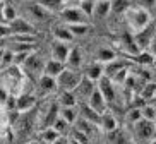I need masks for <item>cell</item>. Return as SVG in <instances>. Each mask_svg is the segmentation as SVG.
Wrapping results in <instances>:
<instances>
[{"instance_id":"6da1fadb","label":"cell","mask_w":156,"mask_h":144,"mask_svg":"<svg viewBox=\"0 0 156 144\" xmlns=\"http://www.w3.org/2000/svg\"><path fill=\"white\" fill-rule=\"evenodd\" d=\"M124 14H125L127 26L130 29V34L142 31L144 28H147L153 23L151 12L147 9H144V7H141V5H129V9L125 10Z\"/></svg>"},{"instance_id":"7a4b0ae2","label":"cell","mask_w":156,"mask_h":144,"mask_svg":"<svg viewBox=\"0 0 156 144\" xmlns=\"http://www.w3.org/2000/svg\"><path fill=\"white\" fill-rule=\"evenodd\" d=\"M81 79H83V74H81V72L65 67V69L60 72V76L55 79V83H57V88H60L62 91H74V89L79 86Z\"/></svg>"},{"instance_id":"3957f363","label":"cell","mask_w":156,"mask_h":144,"mask_svg":"<svg viewBox=\"0 0 156 144\" xmlns=\"http://www.w3.org/2000/svg\"><path fill=\"white\" fill-rule=\"evenodd\" d=\"M153 43H154V24L153 23L142 31L132 34V45L137 53L139 51H147V48L151 47Z\"/></svg>"},{"instance_id":"277c9868","label":"cell","mask_w":156,"mask_h":144,"mask_svg":"<svg viewBox=\"0 0 156 144\" xmlns=\"http://www.w3.org/2000/svg\"><path fill=\"white\" fill-rule=\"evenodd\" d=\"M58 14H60V17H62L65 26H69V24H79V23H87V17L81 12L79 7H64Z\"/></svg>"},{"instance_id":"5b68a950","label":"cell","mask_w":156,"mask_h":144,"mask_svg":"<svg viewBox=\"0 0 156 144\" xmlns=\"http://www.w3.org/2000/svg\"><path fill=\"white\" fill-rule=\"evenodd\" d=\"M134 130H136V137L144 142H149L154 137V122H147L141 118L139 122L134 124Z\"/></svg>"},{"instance_id":"8992f818","label":"cell","mask_w":156,"mask_h":144,"mask_svg":"<svg viewBox=\"0 0 156 144\" xmlns=\"http://www.w3.org/2000/svg\"><path fill=\"white\" fill-rule=\"evenodd\" d=\"M36 107V96L28 91H21V93L16 96V110L17 112H29Z\"/></svg>"},{"instance_id":"52a82bcc","label":"cell","mask_w":156,"mask_h":144,"mask_svg":"<svg viewBox=\"0 0 156 144\" xmlns=\"http://www.w3.org/2000/svg\"><path fill=\"white\" fill-rule=\"evenodd\" d=\"M9 28H10V36L12 34H34V26L29 21L19 17V16L9 23Z\"/></svg>"},{"instance_id":"ba28073f","label":"cell","mask_w":156,"mask_h":144,"mask_svg":"<svg viewBox=\"0 0 156 144\" xmlns=\"http://www.w3.org/2000/svg\"><path fill=\"white\" fill-rule=\"evenodd\" d=\"M86 101H87L86 103L87 107L91 108V110H94L96 113H100V115L106 112V105H108V103L105 101V98L101 96V93L98 91V88H94V91L89 94V98H87Z\"/></svg>"},{"instance_id":"9c48e42d","label":"cell","mask_w":156,"mask_h":144,"mask_svg":"<svg viewBox=\"0 0 156 144\" xmlns=\"http://www.w3.org/2000/svg\"><path fill=\"white\" fill-rule=\"evenodd\" d=\"M43 64H45V62L41 60V57H38L34 51H33L31 55H29L28 58L23 62L24 69L28 70L29 74H36V76H38V74L41 76V72H43Z\"/></svg>"},{"instance_id":"30bf717a","label":"cell","mask_w":156,"mask_h":144,"mask_svg":"<svg viewBox=\"0 0 156 144\" xmlns=\"http://www.w3.org/2000/svg\"><path fill=\"white\" fill-rule=\"evenodd\" d=\"M98 91L101 93V96L105 98V101L106 103H112L115 100V88H113V84H112V81L108 79V77H101L100 81H98Z\"/></svg>"},{"instance_id":"8fae6325","label":"cell","mask_w":156,"mask_h":144,"mask_svg":"<svg viewBox=\"0 0 156 144\" xmlns=\"http://www.w3.org/2000/svg\"><path fill=\"white\" fill-rule=\"evenodd\" d=\"M65 69V64H62V62L58 60H53V58H50V60H46L45 64H43V76H48V77H53V79H57L60 76V72Z\"/></svg>"},{"instance_id":"7c38bea8","label":"cell","mask_w":156,"mask_h":144,"mask_svg":"<svg viewBox=\"0 0 156 144\" xmlns=\"http://www.w3.org/2000/svg\"><path fill=\"white\" fill-rule=\"evenodd\" d=\"M84 77H87L89 81H93V83H98V81L105 76V67H103V64H100V62H91V64L86 67V72H84Z\"/></svg>"},{"instance_id":"4fadbf2b","label":"cell","mask_w":156,"mask_h":144,"mask_svg":"<svg viewBox=\"0 0 156 144\" xmlns=\"http://www.w3.org/2000/svg\"><path fill=\"white\" fill-rule=\"evenodd\" d=\"M70 45L69 43H62V41H55L51 45V58L53 60H58L62 64H65L67 60V55H69Z\"/></svg>"},{"instance_id":"5bb4252c","label":"cell","mask_w":156,"mask_h":144,"mask_svg":"<svg viewBox=\"0 0 156 144\" xmlns=\"http://www.w3.org/2000/svg\"><path fill=\"white\" fill-rule=\"evenodd\" d=\"M83 65V51L79 50L77 47H72L69 50L67 60H65V67L72 70H79V67Z\"/></svg>"},{"instance_id":"9a60e30c","label":"cell","mask_w":156,"mask_h":144,"mask_svg":"<svg viewBox=\"0 0 156 144\" xmlns=\"http://www.w3.org/2000/svg\"><path fill=\"white\" fill-rule=\"evenodd\" d=\"M94 88H96V86H94V83L83 76V79H81L79 86L74 89V94H76V98H77V100H79V98H84V100H87V98H89V94L94 91Z\"/></svg>"},{"instance_id":"2e32d148","label":"cell","mask_w":156,"mask_h":144,"mask_svg":"<svg viewBox=\"0 0 156 144\" xmlns=\"http://www.w3.org/2000/svg\"><path fill=\"white\" fill-rule=\"evenodd\" d=\"M28 10H29V14H31L33 17L38 19V21H41V23H45V21H50V17H51L50 12H48L45 7H41L38 2H34V4H29V5H28Z\"/></svg>"},{"instance_id":"e0dca14e","label":"cell","mask_w":156,"mask_h":144,"mask_svg":"<svg viewBox=\"0 0 156 144\" xmlns=\"http://www.w3.org/2000/svg\"><path fill=\"white\" fill-rule=\"evenodd\" d=\"M38 89L41 94H51L57 89V83L53 77H48V76H40V81H38Z\"/></svg>"},{"instance_id":"ac0fdd59","label":"cell","mask_w":156,"mask_h":144,"mask_svg":"<svg viewBox=\"0 0 156 144\" xmlns=\"http://www.w3.org/2000/svg\"><path fill=\"white\" fill-rule=\"evenodd\" d=\"M98 125L105 130V132H113V130H117V118L112 115V112L106 110L105 113H101L100 124H98Z\"/></svg>"},{"instance_id":"d6986e66","label":"cell","mask_w":156,"mask_h":144,"mask_svg":"<svg viewBox=\"0 0 156 144\" xmlns=\"http://www.w3.org/2000/svg\"><path fill=\"white\" fill-rule=\"evenodd\" d=\"M53 38H55V41H62V43H72L74 41L72 33L67 29L65 24H60V26L53 28Z\"/></svg>"},{"instance_id":"ffe728a7","label":"cell","mask_w":156,"mask_h":144,"mask_svg":"<svg viewBox=\"0 0 156 144\" xmlns=\"http://www.w3.org/2000/svg\"><path fill=\"white\" fill-rule=\"evenodd\" d=\"M110 14V0H94L93 16L96 19H105Z\"/></svg>"},{"instance_id":"44dd1931","label":"cell","mask_w":156,"mask_h":144,"mask_svg":"<svg viewBox=\"0 0 156 144\" xmlns=\"http://www.w3.org/2000/svg\"><path fill=\"white\" fill-rule=\"evenodd\" d=\"M129 58H132L134 62H137V64L144 65H153L154 64V53L153 51H139V53H134V55H127Z\"/></svg>"},{"instance_id":"7402d4cb","label":"cell","mask_w":156,"mask_h":144,"mask_svg":"<svg viewBox=\"0 0 156 144\" xmlns=\"http://www.w3.org/2000/svg\"><path fill=\"white\" fill-rule=\"evenodd\" d=\"M38 4L45 7L50 14H55V12H60V10L64 9L65 5V0H36Z\"/></svg>"},{"instance_id":"603a6c76","label":"cell","mask_w":156,"mask_h":144,"mask_svg":"<svg viewBox=\"0 0 156 144\" xmlns=\"http://www.w3.org/2000/svg\"><path fill=\"white\" fill-rule=\"evenodd\" d=\"M58 117H62L67 124H76L77 122V110H76V107H62L58 110Z\"/></svg>"},{"instance_id":"cb8c5ba5","label":"cell","mask_w":156,"mask_h":144,"mask_svg":"<svg viewBox=\"0 0 156 144\" xmlns=\"http://www.w3.org/2000/svg\"><path fill=\"white\" fill-rule=\"evenodd\" d=\"M58 107H76L77 105V98L74 94V91H62L58 96Z\"/></svg>"},{"instance_id":"d4e9b609","label":"cell","mask_w":156,"mask_h":144,"mask_svg":"<svg viewBox=\"0 0 156 144\" xmlns=\"http://www.w3.org/2000/svg\"><path fill=\"white\" fill-rule=\"evenodd\" d=\"M96 58L100 64H110V62L117 60V53H115V50H112V48H100L96 53Z\"/></svg>"},{"instance_id":"484cf974","label":"cell","mask_w":156,"mask_h":144,"mask_svg":"<svg viewBox=\"0 0 156 144\" xmlns=\"http://www.w3.org/2000/svg\"><path fill=\"white\" fill-rule=\"evenodd\" d=\"M60 135L62 134H58L53 127H45V129L41 130V134H40V137H41V141L45 144H53L55 141H58L60 139Z\"/></svg>"},{"instance_id":"4316f807","label":"cell","mask_w":156,"mask_h":144,"mask_svg":"<svg viewBox=\"0 0 156 144\" xmlns=\"http://www.w3.org/2000/svg\"><path fill=\"white\" fill-rule=\"evenodd\" d=\"M67 29L72 33V36H74V38H77V36H86L87 33H89V24H87V23L69 24V26H67Z\"/></svg>"},{"instance_id":"83f0119b","label":"cell","mask_w":156,"mask_h":144,"mask_svg":"<svg viewBox=\"0 0 156 144\" xmlns=\"http://www.w3.org/2000/svg\"><path fill=\"white\" fill-rule=\"evenodd\" d=\"M129 0H110V12L113 14H124L129 9Z\"/></svg>"},{"instance_id":"f1b7e54d","label":"cell","mask_w":156,"mask_h":144,"mask_svg":"<svg viewBox=\"0 0 156 144\" xmlns=\"http://www.w3.org/2000/svg\"><path fill=\"white\" fill-rule=\"evenodd\" d=\"M83 117L84 120H87L89 124H93V125H98L100 124V113H96L94 110H91V108L87 107V105H84L83 107Z\"/></svg>"},{"instance_id":"f546056e","label":"cell","mask_w":156,"mask_h":144,"mask_svg":"<svg viewBox=\"0 0 156 144\" xmlns=\"http://www.w3.org/2000/svg\"><path fill=\"white\" fill-rule=\"evenodd\" d=\"M141 117L144 118V120H147V122H154L156 120V108H154V105L153 103H149V105H144V107L141 108Z\"/></svg>"},{"instance_id":"4dcf8cb0","label":"cell","mask_w":156,"mask_h":144,"mask_svg":"<svg viewBox=\"0 0 156 144\" xmlns=\"http://www.w3.org/2000/svg\"><path fill=\"white\" fill-rule=\"evenodd\" d=\"M10 65H14V53L10 50H7V48H4L2 58H0V69L5 70V69H9Z\"/></svg>"},{"instance_id":"1f68e13d","label":"cell","mask_w":156,"mask_h":144,"mask_svg":"<svg viewBox=\"0 0 156 144\" xmlns=\"http://www.w3.org/2000/svg\"><path fill=\"white\" fill-rule=\"evenodd\" d=\"M127 77H129V70H127V67H122V69H119L113 76H112V77H108V79L112 81V84H124Z\"/></svg>"},{"instance_id":"d6a6232c","label":"cell","mask_w":156,"mask_h":144,"mask_svg":"<svg viewBox=\"0 0 156 144\" xmlns=\"http://www.w3.org/2000/svg\"><path fill=\"white\" fill-rule=\"evenodd\" d=\"M2 14H4V23L9 24L10 21H14V19L17 17V10H16L14 5L4 4V10H2Z\"/></svg>"},{"instance_id":"836d02e7","label":"cell","mask_w":156,"mask_h":144,"mask_svg":"<svg viewBox=\"0 0 156 144\" xmlns=\"http://www.w3.org/2000/svg\"><path fill=\"white\" fill-rule=\"evenodd\" d=\"M93 7H94V0H79V9L86 17L93 16Z\"/></svg>"},{"instance_id":"e575fe53","label":"cell","mask_w":156,"mask_h":144,"mask_svg":"<svg viewBox=\"0 0 156 144\" xmlns=\"http://www.w3.org/2000/svg\"><path fill=\"white\" fill-rule=\"evenodd\" d=\"M50 127H53V129H55L58 134H62V132H65V129L69 127V124H67V122H65L62 117H57L55 120L51 122V125H50Z\"/></svg>"},{"instance_id":"d590c367","label":"cell","mask_w":156,"mask_h":144,"mask_svg":"<svg viewBox=\"0 0 156 144\" xmlns=\"http://www.w3.org/2000/svg\"><path fill=\"white\" fill-rule=\"evenodd\" d=\"M142 100H153L154 98V83H149L144 86V89L141 91Z\"/></svg>"},{"instance_id":"8d00e7d4","label":"cell","mask_w":156,"mask_h":144,"mask_svg":"<svg viewBox=\"0 0 156 144\" xmlns=\"http://www.w3.org/2000/svg\"><path fill=\"white\" fill-rule=\"evenodd\" d=\"M142 117H141V108H132V110H129L127 113V120L130 122V124H136V122H139Z\"/></svg>"},{"instance_id":"74e56055","label":"cell","mask_w":156,"mask_h":144,"mask_svg":"<svg viewBox=\"0 0 156 144\" xmlns=\"http://www.w3.org/2000/svg\"><path fill=\"white\" fill-rule=\"evenodd\" d=\"M7 96H9V89L5 88L4 84H0V110H4V105H5Z\"/></svg>"},{"instance_id":"f35d334b","label":"cell","mask_w":156,"mask_h":144,"mask_svg":"<svg viewBox=\"0 0 156 144\" xmlns=\"http://www.w3.org/2000/svg\"><path fill=\"white\" fill-rule=\"evenodd\" d=\"M10 38V28L7 23H0V40Z\"/></svg>"},{"instance_id":"ab89813d","label":"cell","mask_w":156,"mask_h":144,"mask_svg":"<svg viewBox=\"0 0 156 144\" xmlns=\"http://www.w3.org/2000/svg\"><path fill=\"white\" fill-rule=\"evenodd\" d=\"M141 7H144V9H147V7H149V9H153V7H154V4H156V0H141Z\"/></svg>"},{"instance_id":"60d3db41","label":"cell","mask_w":156,"mask_h":144,"mask_svg":"<svg viewBox=\"0 0 156 144\" xmlns=\"http://www.w3.org/2000/svg\"><path fill=\"white\" fill-rule=\"evenodd\" d=\"M4 41H5V40H0V50L4 48Z\"/></svg>"},{"instance_id":"b9f144b4","label":"cell","mask_w":156,"mask_h":144,"mask_svg":"<svg viewBox=\"0 0 156 144\" xmlns=\"http://www.w3.org/2000/svg\"><path fill=\"white\" fill-rule=\"evenodd\" d=\"M0 2H4V0H0Z\"/></svg>"}]
</instances>
